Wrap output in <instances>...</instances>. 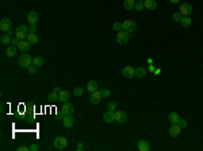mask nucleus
Here are the masks:
<instances>
[{
    "mask_svg": "<svg viewBox=\"0 0 203 151\" xmlns=\"http://www.w3.org/2000/svg\"><path fill=\"white\" fill-rule=\"evenodd\" d=\"M136 28H137V23L133 22L131 19H126V20L122 23V30L127 31L129 34H130V32H134Z\"/></svg>",
    "mask_w": 203,
    "mask_h": 151,
    "instance_id": "obj_1",
    "label": "nucleus"
},
{
    "mask_svg": "<svg viewBox=\"0 0 203 151\" xmlns=\"http://www.w3.org/2000/svg\"><path fill=\"white\" fill-rule=\"evenodd\" d=\"M33 59L34 58L31 57L30 54H22L19 57V65L22 67H29L30 65H33Z\"/></svg>",
    "mask_w": 203,
    "mask_h": 151,
    "instance_id": "obj_2",
    "label": "nucleus"
},
{
    "mask_svg": "<svg viewBox=\"0 0 203 151\" xmlns=\"http://www.w3.org/2000/svg\"><path fill=\"white\" fill-rule=\"evenodd\" d=\"M129 38H130V34L127 31H125V30H121V31L116 32V42L119 44H126Z\"/></svg>",
    "mask_w": 203,
    "mask_h": 151,
    "instance_id": "obj_3",
    "label": "nucleus"
},
{
    "mask_svg": "<svg viewBox=\"0 0 203 151\" xmlns=\"http://www.w3.org/2000/svg\"><path fill=\"white\" fill-rule=\"evenodd\" d=\"M66 146H68V140H66V138H64V136H58V138L54 139V147H56L57 150H64V148H66Z\"/></svg>",
    "mask_w": 203,
    "mask_h": 151,
    "instance_id": "obj_4",
    "label": "nucleus"
},
{
    "mask_svg": "<svg viewBox=\"0 0 203 151\" xmlns=\"http://www.w3.org/2000/svg\"><path fill=\"white\" fill-rule=\"evenodd\" d=\"M179 11H180V13L183 16H190L191 13H192V5L190 3H181Z\"/></svg>",
    "mask_w": 203,
    "mask_h": 151,
    "instance_id": "obj_5",
    "label": "nucleus"
},
{
    "mask_svg": "<svg viewBox=\"0 0 203 151\" xmlns=\"http://www.w3.org/2000/svg\"><path fill=\"white\" fill-rule=\"evenodd\" d=\"M115 121L119 123V124H125L127 121V115L123 111H115Z\"/></svg>",
    "mask_w": 203,
    "mask_h": 151,
    "instance_id": "obj_6",
    "label": "nucleus"
},
{
    "mask_svg": "<svg viewBox=\"0 0 203 151\" xmlns=\"http://www.w3.org/2000/svg\"><path fill=\"white\" fill-rule=\"evenodd\" d=\"M73 111H75V107H73V104H71V102H64L62 104V108H61V113L64 116L65 115H72L73 113Z\"/></svg>",
    "mask_w": 203,
    "mask_h": 151,
    "instance_id": "obj_7",
    "label": "nucleus"
},
{
    "mask_svg": "<svg viewBox=\"0 0 203 151\" xmlns=\"http://www.w3.org/2000/svg\"><path fill=\"white\" fill-rule=\"evenodd\" d=\"M122 74L126 78H133V77H136V69L133 66H125L122 69Z\"/></svg>",
    "mask_w": 203,
    "mask_h": 151,
    "instance_id": "obj_8",
    "label": "nucleus"
},
{
    "mask_svg": "<svg viewBox=\"0 0 203 151\" xmlns=\"http://www.w3.org/2000/svg\"><path fill=\"white\" fill-rule=\"evenodd\" d=\"M62 125H64L65 128H72V127L75 125V119H73L71 115H65L62 117Z\"/></svg>",
    "mask_w": 203,
    "mask_h": 151,
    "instance_id": "obj_9",
    "label": "nucleus"
},
{
    "mask_svg": "<svg viewBox=\"0 0 203 151\" xmlns=\"http://www.w3.org/2000/svg\"><path fill=\"white\" fill-rule=\"evenodd\" d=\"M0 30L3 32H7L11 30V20L7 18H3L0 20Z\"/></svg>",
    "mask_w": 203,
    "mask_h": 151,
    "instance_id": "obj_10",
    "label": "nucleus"
},
{
    "mask_svg": "<svg viewBox=\"0 0 203 151\" xmlns=\"http://www.w3.org/2000/svg\"><path fill=\"white\" fill-rule=\"evenodd\" d=\"M181 132V127L179 124H172L169 127V135L172 136V138H177Z\"/></svg>",
    "mask_w": 203,
    "mask_h": 151,
    "instance_id": "obj_11",
    "label": "nucleus"
},
{
    "mask_svg": "<svg viewBox=\"0 0 203 151\" xmlns=\"http://www.w3.org/2000/svg\"><path fill=\"white\" fill-rule=\"evenodd\" d=\"M100 100H102V94H100V90H99V89L91 93V97H89V101L92 102V104H97V102L100 101Z\"/></svg>",
    "mask_w": 203,
    "mask_h": 151,
    "instance_id": "obj_12",
    "label": "nucleus"
},
{
    "mask_svg": "<svg viewBox=\"0 0 203 151\" xmlns=\"http://www.w3.org/2000/svg\"><path fill=\"white\" fill-rule=\"evenodd\" d=\"M27 22H30V24H35L38 22V12L37 11H30L27 15Z\"/></svg>",
    "mask_w": 203,
    "mask_h": 151,
    "instance_id": "obj_13",
    "label": "nucleus"
},
{
    "mask_svg": "<svg viewBox=\"0 0 203 151\" xmlns=\"http://www.w3.org/2000/svg\"><path fill=\"white\" fill-rule=\"evenodd\" d=\"M30 46H31V43L29 42V40H20V43H19L18 49L20 50L22 53H27V51L30 50Z\"/></svg>",
    "mask_w": 203,
    "mask_h": 151,
    "instance_id": "obj_14",
    "label": "nucleus"
},
{
    "mask_svg": "<svg viewBox=\"0 0 203 151\" xmlns=\"http://www.w3.org/2000/svg\"><path fill=\"white\" fill-rule=\"evenodd\" d=\"M103 120L106 121V123H112L115 121V113L112 111H107L104 115H103Z\"/></svg>",
    "mask_w": 203,
    "mask_h": 151,
    "instance_id": "obj_15",
    "label": "nucleus"
},
{
    "mask_svg": "<svg viewBox=\"0 0 203 151\" xmlns=\"http://www.w3.org/2000/svg\"><path fill=\"white\" fill-rule=\"evenodd\" d=\"M71 97V93L68 92V90H61L60 93H58V100L61 102H66Z\"/></svg>",
    "mask_w": 203,
    "mask_h": 151,
    "instance_id": "obj_16",
    "label": "nucleus"
},
{
    "mask_svg": "<svg viewBox=\"0 0 203 151\" xmlns=\"http://www.w3.org/2000/svg\"><path fill=\"white\" fill-rule=\"evenodd\" d=\"M137 147L140 151H149L150 150V144L146 140H140V142L137 143Z\"/></svg>",
    "mask_w": 203,
    "mask_h": 151,
    "instance_id": "obj_17",
    "label": "nucleus"
},
{
    "mask_svg": "<svg viewBox=\"0 0 203 151\" xmlns=\"http://www.w3.org/2000/svg\"><path fill=\"white\" fill-rule=\"evenodd\" d=\"M144 4H145V8L149 9V11H153V9L157 8V3H156V0H145V1H144Z\"/></svg>",
    "mask_w": 203,
    "mask_h": 151,
    "instance_id": "obj_18",
    "label": "nucleus"
},
{
    "mask_svg": "<svg viewBox=\"0 0 203 151\" xmlns=\"http://www.w3.org/2000/svg\"><path fill=\"white\" fill-rule=\"evenodd\" d=\"M168 120H169V123H171V124H177V123H179V120H180V116L177 115L176 112H171L169 116H168Z\"/></svg>",
    "mask_w": 203,
    "mask_h": 151,
    "instance_id": "obj_19",
    "label": "nucleus"
},
{
    "mask_svg": "<svg viewBox=\"0 0 203 151\" xmlns=\"http://www.w3.org/2000/svg\"><path fill=\"white\" fill-rule=\"evenodd\" d=\"M87 90L88 92H95V90H97V82L95 80H91V81H88V84H87Z\"/></svg>",
    "mask_w": 203,
    "mask_h": 151,
    "instance_id": "obj_20",
    "label": "nucleus"
},
{
    "mask_svg": "<svg viewBox=\"0 0 203 151\" xmlns=\"http://www.w3.org/2000/svg\"><path fill=\"white\" fill-rule=\"evenodd\" d=\"M16 50H18V47H16V46H14V44H10L8 47H7V50H5V54H7V57H14V55L16 54Z\"/></svg>",
    "mask_w": 203,
    "mask_h": 151,
    "instance_id": "obj_21",
    "label": "nucleus"
},
{
    "mask_svg": "<svg viewBox=\"0 0 203 151\" xmlns=\"http://www.w3.org/2000/svg\"><path fill=\"white\" fill-rule=\"evenodd\" d=\"M27 40H29L31 44H35V43H38L40 38H38V35H37L35 32H30V34L27 35Z\"/></svg>",
    "mask_w": 203,
    "mask_h": 151,
    "instance_id": "obj_22",
    "label": "nucleus"
},
{
    "mask_svg": "<svg viewBox=\"0 0 203 151\" xmlns=\"http://www.w3.org/2000/svg\"><path fill=\"white\" fill-rule=\"evenodd\" d=\"M11 36L8 35V34H3L1 35V38H0V42H1V44H5V46H10L8 43H11Z\"/></svg>",
    "mask_w": 203,
    "mask_h": 151,
    "instance_id": "obj_23",
    "label": "nucleus"
},
{
    "mask_svg": "<svg viewBox=\"0 0 203 151\" xmlns=\"http://www.w3.org/2000/svg\"><path fill=\"white\" fill-rule=\"evenodd\" d=\"M145 76H146L145 67H137V69H136V77H138V78H144Z\"/></svg>",
    "mask_w": 203,
    "mask_h": 151,
    "instance_id": "obj_24",
    "label": "nucleus"
},
{
    "mask_svg": "<svg viewBox=\"0 0 203 151\" xmlns=\"http://www.w3.org/2000/svg\"><path fill=\"white\" fill-rule=\"evenodd\" d=\"M180 23H181V26L183 27H190L191 24H192V20H191L190 16H183L181 20H180Z\"/></svg>",
    "mask_w": 203,
    "mask_h": 151,
    "instance_id": "obj_25",
    "label": "nucleus"
},
{
    "mask_svg": "<svg viewBox=\"0 0 203 151\" xmlns=\"http://www.w3.org/2000/svg\"><path fill=\"white\" fill-rule=\"evenodd\" d=\"M134 4H136L134 0H125L123 1V7L127 9V11H130V9L134 8Z\"/></svg>",
    "mask_w": 203,
    "mask_h": 151,
    "instance_id": "obj_26",
    "label": "nucleus"
},
{
    "mask_svg": "<svg viewBox=\"0 0 203 151\" xmlns=\"http://www.w3.org/2000/svg\"><path fill=\"white\" fill-rule=\"evenodd\" d=\"M33 65H35L37 67H40L44 65V58L40 57V55H37V57H34V59H33Z\"/></svg>",
    "mask_w": 203,
    "mask_h": 151,
    "instance_id": "obj_27",
    "label": "nucleus"
},
{
    "mask_svg": "<svg viewBox=\"0 0 203 151\" xmlns=\"http://www.w3.org/2000/svg\"><path fill=\"white\" fill-rule=\"evenodd\" d=\"M27 35H29V34H26V32H23V31H19V30L15 31V36H16L18 39H20V40L27 39Z\"/></svg>",
    "mask_w": 203,
    "mask_h": 151,
    "instance_id": "obj_28",
    "label": "nucleus"
},
{
    "mask_svg": "<svg viewBox=\"0 0 203 151\" xmlns=\"http://www.w3.org/2000/svg\"><path fill=\"white\" fill-rule=\"evenodd\" d=\"M48 98H49V100H52V101H54V100H58V92L53 89V90H52V92L48 94Z\"/></svg>",
    "mask_w": 203,
    "mask_h": 151,
    "instance_id": "obj_29",
    "label": "nucleus"
},
{
    "mask_svg": "<svg viewBox=\"0 0 203 151\" xmlns=\"http://www.w3.org/2000/svg\"><path fill=\"white\" fill-rule=\"evenodd\" d=\"M16 30H19V31H23V32H26V34H30V28H29V26H26V24H19Z\"/></svg>",
    "mask_w": 203,
    "mask_h": 151,
    "instance_id": "obj_30",
    "label": "nucleus"
},
{
    "mask_svg": "<svg viewBox=\"0 0 203 151\" xmlns=\"http://www.w3.org/2000/svg\"><path fill=\"white\" fill-rule=\"evenodd\" d=\"M181 18H183V15L180 13V11H177V12H175L172 15V19H173V22H180Z\"/></svg>",
    "mask_w": 203,
    "mask_h": 151,
    "instance_id": "obj_31",
    "label": "nucleus"
},
{
    "mask_svg": "<svg viewBox=\"0 0 203 151\" xmlns=\"http://www.w3.org/2000/svg\"><path fill=\"white\" fill-rule=\"evenodd\" d=\"M83 93H84V89L81 88V86H76V88L73 89V94H75V96H81Z\"/></svg>",
    "mask_w": 203,
    "mask_h": 151,
    "instance_id": "obj_32",
    "label": "nucleus"
},
{
    "mask_svg": "<svg viewBox=\"0 0 203 151\" xmlns=\"http://www.w3.org/2000/svg\"><path fill=\"white\" fill-rule=\"evenodd\" d=\"M134 8L137 9V11H142V9L145 8V4H144V1H137V3L134 4Z\"/></svg>",
    "mask_w": 203,
    "mask_h": 151,
    "instance_id": "obj_33",
    "label": "nucleus"
},
{
    "mask_svg": "<svg viewBox=\"0 0 203 151\" xmlns=\"http://www.w3.org/2000/svg\"><path fill=\"white\" fill-rule=\"evenodd\" d=\"M100 90V94H102V97H110V90L106 88H103V89H99Z\"/></svg>",
    "mask_w": 203,
    "mask_h": 151,
    "instance_id": "obj_34",
    "label": "nucleus"
},
{
    "mask_svg": "<svg viewBox=\"0 0 203 151\" xmlns=\"http://www.w3.org/2000/svg\"><path fill=\"white\" fill-rule=\"evenodd\" d=\"M115 109H116V101H110L108 102V111L115 112Z\"/></svg>",
    "mask_w": 203,
    "mask_h": 151,
    "instance_id": "obj_35",
    "label": "nucleus"
},
{
    "mask_svg": "<svg viewBox=\"0 0 203 151\" xmlns=\"http://www.w3.org/2000/svg\"><path fill=\"white\" fill-rule=\"evenodd\" d=\"M112 28H114L115 31L118 32V31H121L122 30V23H118V22H115L114 24H112Z\"/></svg>",
    "mask_w": 203,
    "mask_h": 151,
    "instance_id": "obj_36",
    "label": "nucleus"
},
{
    "mask_svg": "<svg viewBox=\"0 0 203 151\" xmlns=\"http://www.w3.org/2000/svg\"><path fill=\"white\" fill-rule=\"evenodd\" d=\"M177 124L180 125L181 128H185V127H187V124H188V121H187V120H185V119H180V120H179V123H177Z\"/></svg>",
    "mask_w": 203,
    "mask_h": 151,
    "instance_id": "obj_37",
    "label": "nucleus"
},
{
    "mask_svg": "<svg viewBox=\"0 0 203 151\" xmlns=\"http://www.w3.org/2000/svg\"><path fill=\"white\" fill-rule=\"evenodd\" d=\"M27 70L30 71L31 74H35V73H37V66H35V65H30V66L27 67Z\"/></svg>",
    "mask_w": 203,
    "mask_h": 151,
    "instance_id": "obj_38",
    "label": "nucleus"
},
{
    "mask_svg": "<svg viewBox=\"0 0 203 151\" xmlns=\"http://www.w3.org/2000/svg\"><path fill=\"white\" fill-rule=\"evenodd\" d=\"M19 43H20V39H18L16 36H15V38H12V40H11V44H14V46H16V47H18Z\"/></svg>",
    "mask_w": 203,
    "mask_h": 151,
    "instance_id": "obj_39",
    "label": "nucleus"
},
{
    "mask_svg": "<svg viewBox=\"0 0 203 151\" xmlns=\"http://www.w3.org/2000/svg\"><path fill=\"white\" fill-rule=\"evenodd\" d=\"M29 28H30V32H35L37 31V26H35V24H30Z\"/></svg>",
    "mask_w": 203,
    "mask_h": 151,
    "instance_id": "obj_40",
    "label": "nucleus"
},
{
    "mask_svg": "<svg viewBox=\"0 0 203 151\" xmlns=\"http://www.w3.org/2000/svg\"><path fill=\"white\" fill-rule=\"evenodd\" d=\"M38 148H40V147H38V144H31V146H30V150L31 151H37Z\"/></svg>",
    "mask_w": 203,
    "mask_h": 151,
    "instance_id": "obj_41",
    "label": "nucleus"
},
{
    "mask_svg": "<svg viewBox=\"0 0 203 151\" xmlns=\"http://www.w3.org/2000/svg\"><path fill=\"white\" fill-rule=\"evenodd\" d=\"M18 151H31V150H30V147H25V146H23V147H19Z\"/></svg>",
    "mask_w": 203,
    "mask_h": 151,
    "instance_id": "obj_42",
    "label": "nucleus"
},
{
    "mask_svg": "<svg viewBox=\"0 0 203 151\" xmlns=\"http://www.w3.org/2000/svg\"><path fill=\"white\" fill-rule=\"evenodd\" d=\"M155 70H156L155 65H152V63H150V65H149V71H152V73H155Z\"/></svg>",
    "mask_w": 203,
    "mask_h": 151,
    "instance_id": "obj_43",
    "label": "nucleus"
},
{
    "mask_svg": "<svg viewBox=\"0 0 203 151\" xmlns=\"http://www.w3.org/2000/svg\"><path fill=\"white\" fill-rule=\"evenodd\" d=\"M76 148H77V150H83V143H77V146H76Z\"/></svg>",
    "mask_w": 203,
    "mask_h": 151,
    "instance_id": "obj_44",
    "label": "nucleus"
},
{
    "mask_svg": "<svg viewBox=\"0 0 203 151\" xmlns=\"http://www.w3.org/2000/svg\"><path fill=\"white\" fill-rule=\"evenodd\" d=\"M161 73V69H156L155 70V74H160Z\"/></svg>",
    "mask_w": 203,
    "mask_h": 151,
    "instance_id": "obj_45",
    "label": "nucleus"
},
{
    "mask_svg": "<svg viewBox=\"0 0 203 151\" xmlns=\"http://www.w3.org/2000/svg\"><path fill=\"white\" fill-rule=\"evenodd\" d=\"M171 3H173V4H177V3H179V0H171Z\"/></svg>",
    "mask_w": 203,
    "mask_h": 151,
    "instance_id": "obj_46",
    "label": "nucleus"
},
{
    "mask_svg": "<svg viewBox=\"0 0 203 151\" xmlns=\"http://www.w3.org/2000/svg\"><path fill=\"white\" fill-rule=\"evenodd\" d=\"M148 63H149V65H150V63H153V59H152V58H149V59H148Z\"/></svg>",
    "mask_w": 203,
    "mask_h": 151,
    "instance_id": "obj_47",
    "label": "nucleus"
},
{
    "mask_svg": "<svg viewBox=\"0 0 203 151\" xmlns=\"http://www.w3.org/2000/svg\"><path fill=\"white\" fill-rule=\"evenodd\" d=\"M137 1H145V0H137Z\"/></svg>",
    "mask_w": 203,
    "mask_h": 151,
    "instance_id": "obj_48",
    "label": "nucleus"
}]
</instances>
